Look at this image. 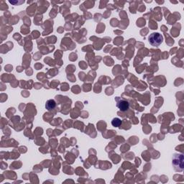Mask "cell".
Instances as JSON below:
<instances>
[{"label": "cell", "mask_w": 184, "mask_h": 184, "mask_svg": "<svg viewBox=\"0 0 184 184\" xmlns=\"http://www.w3.org/2000/svg\"><path fill=\"white\" fill-rule=\"evenodd\" d=\"M122 125V120L119 118H114L111 121V125L115 127H119Z\"/></svg>", "instance_id": "cell-5"}, {"label": "cell", "mask_w": 184, "mask_h": 184, "mask_svg": "<svg viewBox=\"0 0 184 184\" xmlns=\"http://www.w3.org/2000/svg\"><path fill=\"white\" fill-rule=\"evenodd\" d=\"M55 106H56V103H55V100L53 99H50L48 101H47V102L45 104V108L48 110H52L55 107Z\"/></svg>", "instance_id": "cell-4"}, {"label": "cell", "mask_w": 184, "mask_h": 184, "mask_svg": "<svg viewBox=\"0 0 184 184\" xmlns=\"http://www.w3.org/2000/svg\"><path fill=\"white\" fill-rule=\"evenodd\" d=\"M150 44L154 47H158L163 41V37L158 33H153L150 35L148 37Z\"/></svg>", "instance_id": "cell-2"}, {"label": "cell", "mask_w": 184, "mask_h": 184, "mask_svg": "<svg viewBox=\"0 0 184 184\" xmlns=\"http://www.w3.org/2000/svg\"><path fill=\"white\" fill-rule=\"evenodd\" d=\"M117 107L122 111H126L128 109H129V102L126 101V100L119 99V101H118L117 99Z\"/></svg>", "instance_id": "cell-3"}, {"label": "cell", "mask_w": 184, "mask_h": 184, "mask_svg": "<svg viewBox=\"0 0 184 184\" xmlns=\"http://www.w3.org/2000/svg\"><path fill=\"white\" fill-rule=\"evenodd\" d=\"M184 157L182 154H175L173 157V165L176 171L181 172L183 171Z\"/></svg>", "instance_id": "cell-1"}]
</instances>
